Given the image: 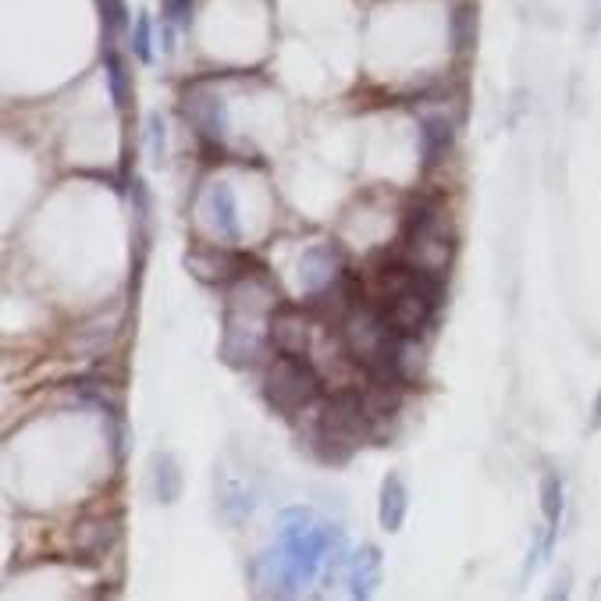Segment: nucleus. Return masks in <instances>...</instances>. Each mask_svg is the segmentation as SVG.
Returning a JSON list of instances; mask_svg holds the SVG:
<instances>
[{
    "mask_svg": "<svg viewBox=\"0 0 601 601\" xmlns=\"http://www.w3.org/2000/svg\"><path fill=\"white\" fill-rule=\"evenodd\" d=\"M349 559L346 531L338 523L317 520V512L307 506H292L278 517V545L256 555L250 574L261 594L296 598L321 574L332 580Z\"/></svg>",
    "mask_w": 601,
    "mask_h": 601,
    "instance_id": "obj_1",
    "label": "nucleus"
},
{
    "mask_svg": "<svg viewBox=\"0 0 601 601\" xmlns=\"http://www.w3.org/2000/svg\"><path fill=\"white\" fill-rule=\"evenodd\" d=\"M281 307V296L264 270H242L228 285L224 299V342L221 356L232 367H256L270 349L267 324L270 313Z\"/></svg>",
    "mask_w": 601,
    "mask_h": 601,
    "instance_id": "obj_2",
    "label": "nucleus"
},
{
    "mask_svg": "<svg viewBox=\"0 0 601 601\" xmlns=\"http://www.w3.org/2000/svg\"><path fill=\"white\" fill-rule=\"evenodd\" d=\"M363 441H374V424L363 409L360 389H346L321 403L313 424V449L321 452V460L346 463Z\"/></svg>",
    "mask_w": 601,
    "mask_h": 601,
    "instance_id": "obj_3",
    "label": "nucleus"
},
{
    "mask_svg": "<svg viewBox=\"0 0 601 601\" xmlns=\"http://www.w3.org/2000/svg\"><path fill=\"white\" fill-rule=\"evenodd\" d=\"M338 338H342V349H346L349 360L356 367H363L367 374H392L398 335L392 332V324L384 321V313L374 299L363 296L360 303L342 317Z\"/></svg>",
    "mask_w": 601,
    "mask_h": 601,
    "instance_id": "obj_4",
    "label": "nucleus"
},
{
    "mask_svg": "<svg viewBox=\"0 0 601 601\" xmlns=\"http://www.w3.org/2000/svg\"><path fill=\"white\" fill-rule=\"evenodd\" d=\"M452 250H455V242L446 232L441 204L438 199H420L406 218L403 239H398V256H403L409 267L424 270V275L446 278L449 264H452Z\"/></svg>",
    "mask_w": 601,
    "mask_h": 601,
    "instance_id": "obj_5",
    "label": "nucleus"
},
{
    "mask_svg": "<svg viewBox=\"0 0 601 601\" xmlns=\"http://www.w3.org/2000/svg\"><path fill=\"white\" fill-rule=\"evenodd\" d=\"M324 378L321 370L310 363V356L296 352H275V360L264 370V398L267 406L281 413V417H299L321 403Z\"/></svg>",
    "mask_w": 601,
    "mask_h": 601,
    "instance_id": "obj_6",
    "label": "nucleus"
},
{
    "mask_svg": "<svg viewBox=\"0 0 601 601\" xmlns=\"http://www.w3.org/2000/svg\"><path fill=\"white\" fill-rule=\"evenodd\" d=\"M267 338H270V349H275V352L307 356L310 352V338H313V313H310V307L281 303L275 313H270Z\"/></svg>",
    "mask_w": 601,
    "mask_h": 601,
    "instance_id": "obj_7",
    "label": "nucleus"
},
{
    "mask_svg": "<svg viewBox=\"0 0 601 601\" xmlns=\"http://www.w3.org/2000/svg\"><path fill=\"white\" fill-rule=\"evenodd\" d=\"M185 267H189V275L207 281V285H232L242 270H246V256L235 253V246H193L185 253Z\"/></svg>",
    "mask_w": 601,
    "mask_h": 601,
    "instance_id": "obj_8",
    "label": "nucleus"
},
{
    "mask_svg": "<svg viewBox=\"0 0 601 601\" xmlns=\"http://www.w3.org/2000/svg\"><path fill=\"white\" fill-rule=\"evenodd\" d=\"M182 114L193 122L196 136L207 142V147L221 150V142L228 136V125H224V100L204 93V82H196L189 93L182 100Z\"/></svg>",
    "mask_w": 601,
    "mask_h": 601,
    "instance_id": "obj_9",
    "label": "nucleus"
},
{
    "mask_svg": "<svg viewBox=\"0 0 601 601\" xmlns=\"http://www.w3.org/2000/svg\"><path fill=\"white\" fill-rule=\"evenodd\" d=\"M204 213H207V228L213 232V239L221 246H239L242 239V224H239V204L232 185L213 182L210 189L204 193Z\"/></svg>",
    "mask_w": 601,
    "mask_h": 601,
    "instance_id": "obj_10",
    "label": "nucleus"
},
{
    "mask_svg": "<svg viewBox=\"0 0 601 601\" xmlns=\"http://www.w3.org/2000/svg\"><path fill=\"white\" fill-rule=\"evenodd\" d=\"M122 538V517L118 512H100V517H85L71 531V545L82 559H100V555L114 552Z\"/></svg>",
    "mask_w": 601,
    "mask_h": 601,
    "instance_id": "obj_11",
    "label": "nucleus"
},
{
    "mask_svg": "<svg viewBox=\"0 0 601 601\" xmlns=\"http://www.w3.org/2000/svg\"><path fill=\"white\" fill-rule=\"evenodd\" d=\"M346 253H342L335 242H321V246H313L303 253V261H299V278H303V289L307 292H317L324 285H332L335 278L346 275Z\"/></svg>",
    "mask_w": 601,
    "mask_h": 601,
    "instance_id": "obj_12",
    "label": "nucleus"
},
{
    "mask_svg": "<svg viewBox=\"0 0 601 601\" xmlns=\"http://www.w3.org/2000/svg\"><path fill=\"white\" fill-rule=\"evenodd\" d=\"M455 139V118L449 114H424L420 118V167L431 171L446 161Z\"/></svg>",
    "mask_w": 601,
    "mask_h": 601,
    "instance_id": "obj_13",
    "label": "nucleus"
},
{
    "mask_svg": "<svg viewBox=\"0 0 601 601\" xmlns=\"http://www.w3.org/2000/svg\"><path fill=\"white\" fill-rule=\"evenodd\" d=\"M381 569H384V555L378 545H360L349 559V594L367 601L378 591L381 583Z\"/></svg>",
    "mask_w": 601,
    "mask_h": 601,
    "instance_id": "obj_14",
    "label": "nucleus"
},
{
    "mask_svg": "<svg viewBox=\"0 0 601 601\" xmlns=\"http://www.w3.org/2000/svg\"><path fill=\"white\" fill-rule=\"evenodd\" d=\"M409 517V488L398 474H389L381 481V498H378V523L381 531L398 534Z\"/></svg>",
    "mask_w": 601,
    "mask_h": 601,
    "instance_id": "obj_15",
    "label": "nucleus"
},
{
    "mask_svg": "<svg viewBox=\"0 0 601 601\" xmlns=\"http://www.w3.org/2000/svg\"><path fill=\"white\" fill-rule=\"evenodd\" d=\"M150 492L161 506H175L182 498V466L175 460V452L150 455Z\"/></svg>",
    "mask_w": 601,
    "mask_h": 601,
    "instance_id": "obj_16",
    "label": "nucleus"
},
{
    "mask_svg": "<svg viewBox=\"0 0 601 601\" xmlns=\"http://www.w3.org/2000/svg\"><path fill=\"white\" fill-rule=\"evenodd\" d=\"M541 517H545V523L555 527V531H559V523L566 517V484L555 470H548V474L541 477Z\"/></svg>",
    "mask_w": 601,
    "mask_h": 601,
    "instance_id": "obj_17",
    "label": "nucleus"
},
{
    "mask_svg": "<svg viewBox=\"0 0 601 601\" xmlns=\"http://www.w3.org/2000/svg\"><path fill=\"white\" fill-rule=\"evenodd\" d=\"M104 71H107V90H111L114 107L125 111L128 107V71H125V61L111 47L104 50Z\"/></svg>",
    "mask_w": 601,
    "mask_h": 601,
    "instance_id": "obj_18",
    "label": "nucleus"
},
{
    "mask_svg": "<svg viewBox=\"0 0 601 601\" xmlns=\"http://www.w3.org/2000/svg\"><path fill=\"white\" fill-rule=\"evenodd\" d=\"M474 36H477V11L470 4H455L452 8V47L463 54L474 47Z\"/></svg>",
    "mask_w": 601,
    "mask_h": 601,
    "instance_id": "obj_19",
    "label": "nucleus"
},
{
    "mask_svg": "<svg viewBox=\"0 0 601 601\" xmlns=\"http://www.w3.org/2000/svg\"><path fill=\"white\" fill-rule=\"evenodd\" d=\"M161 11H164V33H167L164 47L171 50L175 47V43H171L175 28H189V22H193V0H161Z\"/></svg>",
    "mask_w": 601,
    "mask_h": 601,
    "instance_id": "obj_20",
    "label": "nucleus"
},
{
    "mask_svg": "<svg viewBox=\"0 0 601 601\" xmlns=\"http://www.w3.org/2000/svg\"><path fill=\"white\" fill-rule=\"evenodd\" d=\"M132 54H136L139 65L153 61V22H150L147 11H142L136 19V25H132Z\"/></svg>",
    "mask_w": 601,
    "mask_h": 601,
    "instance_id": "obj_21",
    "label": "nucleus"
},
{
    "mask_svg": "<svg viewBox=\"0 0 601 601\" xmlns=\"http://www.w3.org/2000/svg\"><path fill=\"white\" fill-rule=\"evenodd\" d=\"M147 150H150L153 164H161L164 153H167V128H164V118L157 111L147 114Z\"/></svg>",
    "mask_w": 601,
    "mask_h": 601,
    "instance_id": "obj_22",
    "label": "nucleus"
},
{
    "mask_svg": "<svg viewBox=\"0 0 601 601\" xmlns=\"http://www.w3.org/2000/svg\"><path fill=\"white\" fill-rule=\"evenodd\" d=\"M100 8H104L107 33H118V28L128 25V19H125V0H100Z\"/></svg>",
    "mask_w": 601,
    "mask_h": 601,
    "instance_id": "obj_23",
    "label": "nucleus"
},
{
    "mask_svg": "<svg viewBox=\"0 0 601 601\" xmlns=\"http://www.w3.org/2000/svg\"><path fill=\"white\" fill-rule=\"evenodd\" d=\"M591 427L594 431H601V392L594 395V406H591Z\"/></svg>",
    "mask_w": 601,
    "mask_h": 601,
    "instance_id": "obj_24",
    "label": "nucleus"
}]
</instances>
